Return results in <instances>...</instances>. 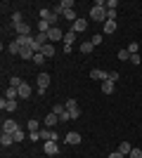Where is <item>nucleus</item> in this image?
Listing matches in <instances>:
<instances>
[{
    "label": "nucleus",
    "mask_w": 142,
    "mask_h": 158,
    "mask_svg": "<svg viewBox=\"0 0 142 158\" xmlns=\"http://www.w3.org/2000/svg\"><path fill=\"white\" fill-rule=\"evenodd\" d=\"M90 19L93 21H107V2H102V0H97L93 7H90Z\"/></svg>",
    "instance_id": "f257e3e1"
},
{
    "label": "nucleus",
    "mask_w": 142,
    "mask_h": 158,
    "mask_svg": "<svg viewBox=\"0 0 142 158\" xmlns=\"http://www.w3.org/2000/svg\"><path fill=\"white\" fill-rule=\"evenodd\" d=\"M36 83H38V92L41 94H45V90H47V85H50V73H38V78H36Z\"/></svg>",
    "instance_id": "f03ea898"
},
{
    "label": "nucleus",
    "mask_w": 142,
    "mask_h": 158,
    "mask_svg": "<svg viewBox=\"0 0 142 158\" xmlns=\"http://www.w3.org/2000/svg\"><path fill=\"white\" fill-rule=\"evenodd\" d=\"M41 21H47L50 26H54V24H57V14H54V10L43 7V10H41Z\"/></svg>",
    "instance_id": "7ed1b4c3"
},
{
    "label": "nucleus",
    "mask_w": 142,
    "mask_h": 158,
    "mask_svg": "<svg viewBox=\"0 0 142 158\" xmlns=\"http://www.w3.org/2000/svg\"><path fill=\"white\" fill-rule=\"evenodd\" d=\"M85 28H88V19H83V17H78V19L71 24V31H74L76 35H78V33H83Z\"/></svg>",
    "instance_id": "20e7f679"
},
{
    "label": "nucleus",
    "mask_w": 142,
    "mask_h": 158,
    "mask_svg": "<svg viewBox=\"0 0 142 158\" xmlns=\"http://www.w3.org/2000/svg\"><path fill=\"white\" fill-rule=\"evenodd\" d=\"M47 38H50V43H57V40H64V33H62L59 26H52L47 31Z\"/></svg>",
    "instance_id": "39448f33"
},
{
    "label": "nucleus",
    "mask_w": 142,
    "mask_h": 158,
    "mask_svg": "<svg viewBox=\"0 0 142 158\" xmlns=\"http://www.w3.org/2000/svg\"><path fill=\"white\" fill-rule=\"evenodd\" d=\"M41 139H45V142H57L59 135H57L54 130H50V127H43L41 130Z\"/></svg>",
    "instance_id": "423d86ee"
},
{
    "label": "nucleus",
    "mask_w": 142,
    "mask_h": 158,
    "mask_svg": "<svg viewBox=\"0 0 142 158\" xmlns=\"http://www.w3.org/2000/svg\"><path fill=\"white\" fill-rule=\"evenodd\" d=\"M0 109L2 111H17V99H0Z\"/></svg>",
    "instance_id": "0eeeda50"
},
{
    "label": "nucleus",
    "mask_w": 142,
    "mask_h": 158,
    "mask_svg": "<svg viewBox=\"0 0 142 158\" xmlns=\"http://www.w3.org/2000/svg\"><path fill=\"white\" fill-rule=\"evenodd\" d=\"M90 78H93V80H100V83H104V80H109V73H107V71H102V69H93V71H90Z\"/></svg>",
    "instance_id": "6e6552de"
},
{
    "label": "nucleus",
    "mask_w": 142,
    "mask_h": 158,
    "mask_svg": "<svg viewBox=\"0 0 142 158\" xmlns=\"http://www.w3.org/2000/svg\"><path fill=\"white\" fill-rule=\"evenodd\" d=\"M43 123H45V127H50V130H52V127L57 125V123H59V116L50 111V113H47V116H45V120H43Z\"/></svg>",
    "instance_id": "1a4fd4ad"
},
{
    "label": "nucleus",
    "mask_w": 142,
    "mask_h": 158,
    "mask_svg": "<svg viewBox=\"0 0 142 158\" xmlns=\"http://www.w3.org/2000/svg\"><path fill=\"white\" fill-rule=\"evenodd\" d=\"M43 149H45L47 156H57V151H59V144H57V142H45V144H43Z\"/></svg>",
    "instance_id": "9d476101"
},
{
    "label": "nucleus",
    "mask_w": 142,
    "mask_h": 158,
    "mask_svg": "<svg viewBox=\"0 0 142 158\" xmlns=\"http://www.w3.org/2000/svg\"><path fill=\"white\" fill-rule=\"evenodd\" d=\"M17 130H19V125H17L14 120H5V123H2V132H7V135H14Z\"/></svg>",
    "instance_id": "9b49d317"
},
{
    "label": "nucleus",
    "mask_w": 142,
    "mask_h": 158,
    "mask_svg": "<svg viewBox=\"0 0 142 158\" xmlns=\"http://www.w3.org/2000/svg\"><path fill=\"white\" fill-rule=\"evenodd\" d=\"M33 54H36V50H33V47H21L19 57H21V59H24V61H28V59L33 61Z\"/></svg>",
    "instance_id": "f8f14e48"
},
{
    "label": "nucleus",
    "mask_w": 142,
    "mask_h": 158,
    "mask_svg": "<svg viewBox=\"0 0 142 158\" xmlns=\"http://www.w3.org/2000/svg\"><path fill=\"white\" fill-rule=\"evenodd\" d=\"M31 94H33L31 85H28V83H21V87H19V97H21V99H28Z\"/></svg>",
    "instance_id": "ddd939ff"
},
{
    "label": "nucleus",
    "mask_w": 142,
    "mask_h": 158,
    "mask_svg": "<svg viewBox=\"0 0 142 158\" xmlns=\"http://www.w3.org/2000/svg\"><path fill=\"white\" fill-rule=\"evenodd\" d=\"M14 31H17V35H31V26H28L26 21L19 24V26H14Z\"/></svg>",
    "instance_id": "4468645a"
},
{
    "label": "nucleus",
    "mask_w": 142,
    "mask_h": 158,
    "mask_svg": "<svg viewBox=\"0 0 142 158\" xmlns=\"http://www.w3.org/2000/svg\"><path fill=\"white\" fill-rule=\"evenodd\" d=\"M64 142L67 144H81V135L78 132H69L67 137H64Z\"/></svg>",
    "instance_id": "2eb2a0df"
},
{
    "label": "nucleus",
    "mask_w": 142,
    "mask_h": 158,
    "mask_svg": "<svg viewBox=\"0 0 142 158\" xmlns=\"http://www.w3.org/2000/svg\"><path fill=\"white\" fill-rule=\"evenodd\" d=\"M17 97H19V87L7 85V90H5V99H17Z\"/></svg>",
    "instance_id": "dca6fc26"
},
{
    "label": "nucleus",
    "mask_w": 142,
    "mask_h": 158,
    "mask_svg": "<svg viewBox=\"0 0 142 158\" xmlns=\"http://www.w3.org/2000/svg\"><path fill=\"white\" fill-rule=\"evenodd\" d=\"M102 28H104V33L109 35V33H114V31H116V21H114V19H107L104 24H102Z\"/></svg>",
    "instance_id": "f3484780"
},
{
    "label": "nucleus",
    "mask_w": 142,
    "mask_h": 158,
    "mask_svg": "<svg viewBox=\"0 0 142 158\" xmlns=\"http://www.w3.org/2000/svg\"><path fill=\"white\" fill-rule=\"evenodd\" d=\"M100 87H102V94H111L114 92V83H111V80H104Z\"/></svg>",
    "instance_id": "a211bd4d"
},
{
    "label": "nucleus",
    "mask_w": 142,
    "mask_h": 158,
    "mask_svg": "<svg viewBox=\"0 0 142 158\" xmlns=\"http://www.w3.org/2000/svg\"><path fill=\"white\" fill-rule=\"evenodd\" d=\"M41 52L45 54V59H50V57H54V45H50V43H47V45H43Z\"/></svg>",
    "instance_id": "6ab92c4d"
},
{
    "label": "nucleus",
    "mask_w": 142,
    "mask_h": 158,
    "mask_svg": "<svg viewBox=\"0 0 142 158\" xmlns=\"http://www.w3.org/2000/svg\"><path fill=\"white\" fill-rule=\"evenodd\" d=\"M95 50V45L90 43V40H85V43H81V54H90Z\"/></svg>",
    "instance_id": "aec40b11"
},
{
    "label": "nucleus",
    "mask_w": 142,
    "mask_h": 158,
    "mask_svg": "<svg viewBox=\"0 0 142 158\" xmlns=\"http://www.w3.org/2000/svg\"><path fill=\"white\" fill-rule=\"evenodd\" d=\"M74 43H76V33H74V31L64 33V45H69V47H71Z\"/></svg>",
    "instance_id": "412c9836"
},
{
    "label": "nucleus",
    "mask_w": 142,
    "mask_h": 158,
    "mask_svg": "<svg viewBox=\"0 0 142 158\" xmlns=\"http://www.w3.org/2000/svg\"><path fill=\"white\" fill-rule=\"evenodd\" d=\"M26 127H28V132H41V120H28Z\"/></svg>",
    "instance_id": "4be33fe9"
},
{
    "label": "nucleus",
    "mask_w": 142,
    "mask_h": 158,
    "mask_svg": "<svg viewBox=\"0 0 142 158\" xmlns=\"http://www.w3.org/2000/svg\"><path fill=\"white\" fill-rule=\"evenodd\" d=\"M118 151H121L123 156H128V153L133 151V146H130V142H121V144H118Z\"/></svg>",
    "instance_id": "5701e85b"
},
{
    "label": "nucleus",
    "mask_w": 142,
    "mask_h": 158,
    "mask_svg": "<svg viewBox=\"0 0 142 158\" xmlns=\"http://www.w3.org/2000/svg\"><path fill=\"white\" fill-rule=\"evenodd\" d=\"M12 142H14V137H12V135H7V132H2V137H0V144H2V146H10Z\"/></svg>",
    "instance_id": "b1692460"
},
{
    "label": "nucleus",
    "mask_w": 142,
    "mask_h": 158,
    "mask_svg": "<svg viewBox=\"0 0 142 158\" xmlns=\"http://www.w3.org/2000/svg\"><path fill=\"white\" fill-rule=\"evenodd\" d=\"M7 52H10V54H19V52H21V47L17 45V40H12V43L7 45Z\"/></svg>",
    "instance_id": "393cba45"
},
{
    "label": "nucleus",
    "mask_w": 142,
    "mask_h": 158,
    "mask_svg": "<svg viewBox=\"0 0 142 158\" xmlns=\"http://www.w3.org/2000/svg\"><path fill=\"white\" fill-rule=\"evenodd\" d=\"M64 19H67V21H71V24H74V21L78 19V14H76V10H67V12H64Z\"/></svg>",
    "instance_id": "a878e982"
},
{
    "label": "nucleus",
    "mask_w": 142,
    "mask_h": 158,
    "mask_svg": "<svg viewBox=\"0 0 142 158\" xmlns=\"http://www.w3.org/2000/svg\"><path fill=\"white\" fill-rule=\"evenodd\" d=\"M64 106H67V111H74V109H78V102H76V99H67Z\"/></svg>",
    "instance_id": "bb28decb"
},
{
    "label": "nucleus",
    "mask_w": 142,
    "mask_h": 158,
    "mask_svg": "<svg viewBox=\"0 0 142 158\" xmlns=\"http://www.w3.org/2000/svg\"><path fill=\"white\" fill-rule=\"evenodd\" d=\"M118 59H121V61H130V52L126 50V47H123V50H118Z\"/></svg>",
    "instance_id": "cd10ccee"
},
{
    "label": "nucleus",
    "mask_w": 142,
    "mask_h": 158,
    "mask_svg": "<svg viewBox=\"0 0 142 158\" xmlns=\"http://www.w3.org/2000/svg\"><path fill=\"white\" fill-rule=\"evenodd\" d=\"M50 28H52V26H50L47 21H38V33H47Z\"/></svg>",
    "instance_id": "c85d7f7f"
},
{
    "label": "nucleus",
    "mask_w": 142,
    "mask_h": 158,
    "mask_svg": "<svg viewBox=\"0 0 142 158\" xmlns=\"http://www.w3.org/2000/svg\"><path fill=\"white\" fill-rule=\"evenodd\" d=\"M19 24H24V19H21L19 12H14V14H12V26H19Z\"/></svg>",
    "instance_id": "c756f323"
},
{
    "label": "nucleus",
    "mask_w": 142,
    "mask_h": 158,
    "mask_svg": "<svg viewBox=\"0 0 142 158\" xmlns=\"http://www.w3.org/2000/svg\"><path fill=\"white\" fill-rule=\"evenodd\" d=\"M64 111H67V106H64V104H54L52 106V113H57V116H62Z\"/></svg>",
    "instance_id": "7c9ffc66"
},
{
    "label": "nucleus",
    "mask_w": 142,
    "mask_h": 158,
    "mask_svg": "<svg viewBox=\"0 0 142 158\" xmlns=\"http://www.w3.org/2000/svg\"><path fill=\"white\" fill-rule=\"evenodd\" d=\"M12 137H14V142H24V139H26V135H24V130H17Z\"/></svg>",
    "instance_id": "2f4dec72"
},
{
    "label": "nucleus",
    "mask_w": 142,
    "mask_h": 158,
    "mask_svg": "<svg viewBox=\"0 0 142 158\" xmlns=\"http://www.w3.org/2000/svg\"><path fill=\"white\" fill-rule=\"evenodd\" d=\"M21 83H24V80L17 78V76H12V78H10V85H12V87H21Z\"/></svg>",
    "instance_id": "473e14b6"
},
{
    "label": "nucleus",
    "mask_w": 142,
    "mask_h": 158,
    "mask_svg": "<svg viewBox=\"0 0 142 158\" xmlns=\"http://www.w3.org/2000/svg\"><path fill=\"white\" fill-rule=\"evenodd\" d=\"M126 50H128L130 54H137V50H140V45H137V43H130V45L126 47Z\"/></svg>",
    "instance_id": "72a5a7b5"
},
{
    "label": "nucleus",
    "mask_w": 142,
    "mask_h": 158,
    "mask_svg": "<svg viewBox=\"0 0 142 158\" xmlns=\"http://www.w3.org/2000/svg\"><path fill=\"white\" fill-rule=\"evenodd\" d=\"M43 59H45V54H43V52H36L33 54V64H43Z\"/></svg>",
    "instance_id": "f704fd0d"
},
{
    "label": "nucleus",
    "mask_w": 142,
    "mask_h": 158,
    "mask_svg": "<svg viewBox=\"0 0 142 158\" xmlns=\"http://www.w3.org/2000/svg\"><path fill=\"white\" fill-rule=\"evenodd\" d=\"M128 158H142V151L140 149H133V151L128 153Z\"/></svg>",
    "instance_id": "c9c22d12"
},
{
    "label": "nucleus",
    "mask_w": 142,
    "mask_h": 158,
    "mask_svg": "<svg viewBox=\"0 0 142 158\" xmlns=\"http://www.w3.org/2000/svg\"><path fill=\"white\" fill-rule=\"evenodd\" d=\"M71 113V120H78L81 118V109H74V111H69Z\"/></svg>",
    "instance_id": "e433bc0d"
},
{
    "label": "nucleus",
    "mask_w": 142,
    "mask_h": 158,
    "mask_svg": "<svg viewBox=\"0 0 142 158\" xmlns=\"http://www.w3.org/2000/svg\"><path fill=\"white\" fill-rule=\"evenodd\" d=\"M67 120H71V113H69V111H64V113L59 116V123H67Z\"/></svg>",
    "instance_id": "4c0bfd02"
},
{
    "label": "nucleus",
    "mask_w": 142,
    "mask_h": 158,
    "mask_svg": "<svg viewBox=\"0 0 142 158\" xmlns=\"http://www.w3.org/2000/svg\"><path fill=\"white\" fill-rule=\"evenodd\" d=\"M28 139H31V142H38V139H41V132H28Z\"/></svg>",
    "instance_id": "58836bf2"
},
{
    "label": "nucleus",
    "mask_w": 142,
    "mask_h": 158,
    "mask_svg": "<svg viewBox=\"0 0 142 158\" xmlns=\"http://www.w3.org/2000/svg\"><path fill=\"white\" fill-rule=\"evenodd\" d=\"M90 43H93V45H102V35H100V33H97V35H93V40H90Z\"/></svg>",
    "instance_id": "ea45409f"
},
{
    "label": "nucleus",
    "mask_w": 142,
    "mask_h": 158,
    "mask_svg": "<svg viewBox=\"0 0 142 158\" xmlns=\"http://www.w3.org/2000/svg\"><path fill=\"white\" fill-rule=\"evenodd\" d=\"M116 7H118L116 0H107V10H116Z\"/></svg>",
    "instance_id": "a19ab883"
},
{
    "label": "nucleus",
    "mask_w": 142,
    "mask_h": 158,
    "mask_svg": "<svg viewBox=\"0 0 142 158\" xmlns=\"http://www.w3.org/2000/svg\"><path fill=\"white\" fill-rule=\"evenodd\" d=\"M107 158H126V156H123V153L121 151H111V153H109V156Z\"/></svg>",
    "instance_id": "79ce46f5"
},
{
    "label": "nucleus",
    "mask_w": 142,
    "mask_h": 158,
    "mask_svg": "<svg viewBox=\"0 0 142 158\" xmlns=\"http://www.w3.org/2000/svg\"><path fill=\"white\" fill-rule=\"evenodd\" d=\"M130 64H140V54H130Z\"/></svg>",
    "instance_id": "37998d69"
},
{
    "label": "nucleus",
    "mask_w": 142,
    "mask_h": 158,
    "mask_svg": "<svg viewBox=\"0 0 142 158\" xmlns=\"http://www.w3.org/2000/svg\"><path fill=\"white\" fill-rule=\"evenodd\" d=\"M109 80H111V83H116V80H118V73H116V71H109Z\"/></svg>",
    "instance_id": "c03bdc74"
},
{
    "label": "nucleus",
    "mask_w": 142,
    "mask_h": 158,
    "mask_svg": "<svg viewBox=\"0 0 142 158\" xmlns=\"http://www.w3.org/2000/svg\"><path fill=\"white\" fill-rule=\"evenodd\" d=\"M107 19H114L116 21V10H107Z\"/></svg>",
    "instance_id": "a18cd8bd"
}]
</instances>
